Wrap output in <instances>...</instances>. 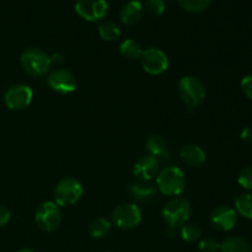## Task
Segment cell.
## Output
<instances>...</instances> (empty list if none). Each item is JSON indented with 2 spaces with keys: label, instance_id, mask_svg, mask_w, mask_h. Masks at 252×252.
<instances>
[{
  "label": "cell",
  "instance_id": "cell-1",
  "mask_svg": "<svg viewBox=\"0 0 252 252\" xmlns=\"http://www.w3.org/2000/svg\"><path fill=\"white\" fill-rule=\"evenodd\" d=\"M191 203L187 199L182 197H175L165 204L161 211V216L165 223L169 225L170 231H174L175 229L181 228L186 224L191 216Z\"/></svg>",
  "mask_w": 252,
  "mask_h": 252
},
{
  "label": "cell",
  "instance_id": "cell-2",
  "mask_svg": "<svg viewBox=\"0 0 252 252\" xmlns=\"http://www.w3.org/2000/svg\"><path fill=\"white\" fill-rule=\"evenodd\" d=\"M157 186L165 196H179L186 186L184 171L177 166H166L158 174Z\"/></svg>",
  "mask_w": 252,
  "mask_h": 252
},
{
  "label": "cell",
  "instance_id": "cell-3",
  "mask_svg": "<svg viewBox=\"0 0 252 252\" xmlns=\"http://www.w3.org/2000/svg\"><path fill=\"white\" fill-rule=\"evenodd\" d=\"M179 95L187 107L194 108L203 102L207 93L204 84L198 78L186 75L179 81Z\"/></svg>",
  "mask_w": 252,
  "mask_h": 252
},
{
  "label": "cell",
  "instance_id": "cell-4",
  "mask_svg": "<svg viewBox=\"0 0 252 252\" xmlns=\"http://www.w3.org/2000/svg\"><path fill=\"white\" fill-rule=\"evenodd\" d=\"M21 65L29 75L42 76L51 68V58L46 52L39 48H27L21 54Z\"/></svg>",
  "mask_w": 252,
  "mask_h": 252
},
{
  "label": "cell",
  "instance_id": "cell-5",
  "mask_svg": "<svg viewBox=\"0 0 252 252\" xmlns=\"http://www.w3.org/2000/svg\"><path fill=\"white\" fill-rule=\"evenodd\" d=\"M84 189L80 181L74 177H64L57 184L54 189V202L58 206H71L81 198Z\"/></svg>",
  "mask_w": 252,
  "mask_h": 252
},
{
  "label": "cell",
  "instance_id": "cell-6",
  "mask_svg": "<svg viewBox=\"0 0 252 252\" xmlns=\"http://www.w3.org/2000/svg\"><path fill=\"white\" fill-rule=\"evenodd\" d=\"M34 220L39 229L52 233L59 226L62 221V213L56 202L47 201L38 207L34 214Z\"/></svg>",
  "mask_w": 252,
  "mask_h": 252
},
{
  "label": "cell",
  "instance_id": "cell-7",
  "mask_svg": "<svg viewBox=\"0 0 252 252\" xmlns=\"http://www.w3.org/2000/svg\"><path fill=\"white\" fill-rule=\"evenodd\" d=\"M112 221L117 228L130 230L142 221V211L133 203H122L112 212Z\"/></svg>",
  "mask_w": 252,
  "mask_h": 252
},
{
  "label": "cell",
  "instance_id": "cell-8",
  "mask_svg": "<svg viewBox=\"0 0 252 252\" xmlns=\"http://www.w3.org/2000/svg\"><path fill=\"white\" fill-rule=\"evenodd\" d=\"M33 91L29 85L16 84L10 86L4 95V102L9 110L20 111L26 108L31 103Z\"/></svg>",
  "mask_w": 252,
  "mask_h": 252
},
{
  "label": "cell",
  "instance_id": "cell-9",
  "mask_svg": "<svg viewBox=\"0 0 252 252\" xmlns=\"http://www.w3.org/2000/svg\"><path fill=\"white\" fill-rule=\"evenodd\" d=\"M140 61H142L143 69L152 75H160L166 71L167 66H169V58L165 52L159 48H154V47L144 49L142 57H140Z\"/></svg>",
  "mask_w": 252,
  "mask_h": 252
},
{
  "label": "cell",
  "instance_id": "cell-10",
  "mask_svg": "<svg viewBox=\"0 0 252 252\" xmlns=\"http://www.w3.org/2000/svg\"><path fill=\"white\" fill-rule=\"evenodd\" d=\"M75 11L86 21H98L108 11L107 0H76Z\"/></svg>",
  "mask_w": 252,
  "mask_h": 252
},
{
  "label": "cell",
  "instance_id": "cell-11",
  "mask_svg": "<svg viewBox=\"0 0 252 252\" xmlns=\"http://www.w3.org/2000/svg\"><path fill=\"white\" fill-rule=\"evenodd\" d=\"M47 84L56 93L66 95L75 90L76 80L73 73L63 68H57L48 74Z\"/></svg>",
  "mask_w": 252,
  "mask_h": 252
},
{
  "label": "cell",
  "instance_id": "cell-12",
  "mask_svg": "<svg viewBox=\"0 0 252 252\" xmlns=\"http://www.w3.org/2000/svg\"><path fill=\"white\" fill-rule=\"evenodd\" d=\"M238 214L235 209L226 206H220L214 209L211 214V224L216 230L229 231L236 225Z\"/></svg>",
  "mask_w": 252,
  "mask_h": 252
},
{
  "label": "cell",
  "instance_id": "cell-13",
  "mask_svg": "<svg viewBox=\"0 0 252 252\" xmlns=\"http://www.w3.org/2000/svg\"><path fill=\"white\" fill-rule=\"evenodd\" d=\"M159 166V159L148 154L145 157L140 158L135 162L134 167H133V174L138 177V180H148V181H150L158 174Z\"/></svg>",
  "mask_w": 252,
  "mask_h": 252
},
{
  "label": "cell",
  "instance_id": "cell-14",
  "mask_svg": "<svg viewBox=\"0 0 252 252\" xmlns=\"http://www.w3.org/2000/svg\"><path fill=\"white\" fill-rule=\"evenodd\" d=\"M181 160L189 167H198L206 161V153L199 145L187 144L180 150Z\"/></svg>",
  "mask_w": 252,
  "mask_h": 252
},
{
  "label": "cell",
  "instance_id": "cell-15",
  "mask_svg": "<svg viewBox=\"0 0 252 252\" xmlns=\"http://www.w3.org/2000/svg\"><path fill=\"white\" fill-rule=\"evenodd\" d=\"M143 10V4L139 0H130L121 7L120 17L123 24L134 25L142 19Z\"/></svg>",
  "mask_w": 252,
  "mask_h": 252
},
{
  "label": "cell",
  "instance_id": "cell-16",
  "mask_svg": "<svg viewBox=\"0 0 252 252\" xmlns=\"http://www.w3.org/2000/svg\"><path fill=\"white\" fill-rule=\"evenodd\" d=\"M129 193L138 201H145L157 194V189L148 180H138L129 186Z\"/></svg>",
  "mask_w": 252,
  "mask_h": 252
},
{
  "label": "cell",
  "instance_id": "cell-17",
  "mask_svg": "<svg viewBox=\"0 0 252 252\" xmlns=\"http://www.w3.org/2000/svg\"><path fill=\"white\" fill-rule=\"evenodd\" d=\"M221 252H251V246L241 236H229L220 244Z\"/></svg>",
  "mask_w": 252,
  "mask_h": 252
},
{
  "label": "cell",
  "instance_id": "cell-18",
  "mask_svg": "<svg viewBox=\"0 0 252 252\" xmlns=\"http://www.w3.org/2000/svg\"><path fill=\"white\" fill-rule=\"evenodd\" d=\"M145 148H147L149 155H153L158 159L166 154V142L159 134L150 135L145 142Z\"/></svg>",
  "mask_w": 252,
  "mask_h": 252
},
{
  "label": "cell",
  "instance_id": "cell-19",
  "mask_svg": "<svg viewBox=\"0 0 252 252\" xmlns=\"http://www.w3.org/2000/svg\"><path fill=\"white\" fill-rule=\"evenodd\" d=\"M111 221L106 218H97L89 226V234L93 239H102L110 233Z\"/></svg>",
  "mask_w": 252,
  "mask_h": 252
},
{
  "label": "cell",
  "instance_id": "cell-20",
  "mask_svg": "<svg viewBox=\"0 0 252 252\" xmlns=\"http://www.w3.org/2000/svg\"><path fill=\"white\" fill-rule=\"evenodd\" d=\"M235 209L241 217L252 220V193H244L236 197Z\"/></svg>",
  "mask_w": 252,
  "mask_h": 252
},
{
  "label": "cell",
  "instance_id": "cell-21",
  "mask_svg": "<svg viewBox=\"0 0 252 252\" xmlns=\"http://www.w3.org/2000/svg\"><path fill=\"white\" fill-rule=\"evenodd\" d=\"M120 51H121V54L125 57H127V58L140 59V57H142L143 51H144V49L140 47V44L138 43L137 41L128 38L121 43Z\"/></svg>",
  "mask_w": 252,
  "mask_h": 252
},
{
  "label": "cell",
  "instance_id": "cell-22",
  "mask_svg": "<svg viewBox=\"0 0 252 252\" xmlns=\"http://www.w3.org/2000/svg\"><path fill=\"white\" fill-rule=\"evenodd\" d=\"M98 33L105 41H115L121 36V30L118 25L113 21H103L98 26Z\"/></svg>",
  "mask_w": 252,
  "mask_h": 252
},
{
  "label": "cell",
  "instance_id": "cell-23",
  "mask_svg": "<svg viewBox=\"0 0 252 252\" xmlns=\"http://www.w3.org/2000/svg\"><path fill=\"white\" fill-rule=\"evenodd\" d=\"M177 1H179L180 6L186 11L198 14V12L204 11L211 5L212 0H177Z\"/></svg>",
  "mask_w": 252,
  "mask_h": 252
},
{
  "label": "cell",
  "instance_id": "cell-24",
  "mask_svg": "<svg viewBox=\"0 0 252 252\" xmlns=\"http://www.w3.org/2000/svg\"><path fill=\"white\" fill-rule=\"evenodd\" d=\"M202 230L197 224H185L181 226V238L182 240L189 241H196L201 238Z\"/></svg>",
  "mask_w": 252,
  "mask_h": 252
},
{
  "label": "cell",
  "instance_id": "cell-25",
  "mask_svg": "<svg viewBox=\"0 0 252 252\" xmlns=\"http://www.w3.org/2000/svg\"><path fill=\"white\" fill-rule=\"evenodd\" d=\"M143 9L152 16H160L165 11L164 0H145Z\"/></svg>",
  "mask_w": 252,
  "mask_h": 252
},
{
  "label": "cell",
  "instance_id": "cell-26",
  "mask_svg": "<svg viewBox=\"0 0 252 252\" xmlns=\"http://www.w3.org/2000/svg\"><path fill=\"white\" fill-rule=\"evenodd\" d=\"M238 182L245 189L252 191V166H248L241 170L238 176Z\"/></svg>",
  "mask_w": 252,
  "mask_h": 252
},
{
  "label": "cell",
  "instance_id": "cell-27",
  "mask_svg": "<svg viewBox=\"0 0 252 252\" xmlns=\"http://www.w3.org/2000/svg\"><path fill=\"white\" fill-rule=\"evenodd\" d=\"M198 249L201 252H219L220 251V243L213 238H206L199 241Z\"/></svg>",
  "mask_w": 252,
  "mask_h": 252
},
{
  "label": "cell",
  "instance_id": "cell-28",
  "mask_svg": "<svg viewBox=\"0 0 252 252\" xmlns=\"http://www.w3.org/2000/svg\"><path fill=\"white\" fill-rule=\"evenodd\" d=\"M240 85H241V90H243L244 95H245L249 100L252 101V74L244 76Z\"/></svg>",
  "mask_w": 252,
  "mask_h": 252
},
{
  "label": "cell",
  "instance_id": "cell-29",
  "mask_svg": "<svg viewBox=\"0 0 252 252\" xmlns=\"http://www.w3.org/2000/svg\"><path fill=\"white\" fill-rule=\"evenodd\" d=\"M10 218H11V212H10L6 207L0 206V226L9 223Z\"/></svg>",
  "mask_w": 252,
  "mask_h": 252
},
{
  "label": "cell",
  "instance_id": "cell-30",
  "mask_svg": "<svg viewBox=\"0 0 252 252\" xmlns=\"http://www.w3.org/2000/svg\"><path fill=\"white\" fill-rule=\"evenodd\" d=\"M241 139L244 140L245 143H249V144H252V128L246 127L241 130L240 134Z\"/></svg>",
  "mask_w": 252,
  "mask_h": 252
},
{
  "label": "cell",
  "instance_id": "cell-31",
  "mask_svg": "<svg viewBox=\"0 0 252 252\" xmlns=\"http://www.w3.org/2000/svg\"><path fill=\"white\" fill-rule=\"evenodd\" d=\"M51 58V64H56V65H61L64 63V56L62 53H54L53 56L49 57Z\"/></svg>",
  "mask_w": 252,
  "mask_h": 252
},
{
  "label": "cell",
  "instance_id": "cell-32",
  "mask_svg": "<svg viewBox=\"0 0 252 252\" xmlns=\"http://www.w3.org/2000/svg\"><path fill=\"white\" fill-rule=\"evenodd\" d=\"M17 252H34V251L31 250V249H21V250H19Z\"/></svg>",
  "mask_w": 252,
  "mask_h": 252
}]
</instances>
